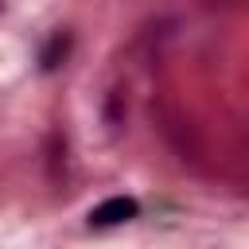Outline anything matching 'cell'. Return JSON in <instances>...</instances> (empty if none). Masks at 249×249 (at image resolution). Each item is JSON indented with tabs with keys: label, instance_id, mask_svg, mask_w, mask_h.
Returning a JSON list of instances; mask_svg holds the SVG:
<instances>
[{
	"label": "cell",
	"instance_id": "1",
	"mask_svg": "<svg viewBox=\"0 0 249 249\" xmlns=\"http://www.w3.org/2000/svg\"><path fill=\"white\" fill-rule=\"evenodd\" d=\"M136 198H124V195H117V198H105L101 206H93L89 210V222L93 226H117V222H128V218H136Z\"/></svg>",
	"mask_w": 249,
	"mask_h": 249
}]
</instances>
